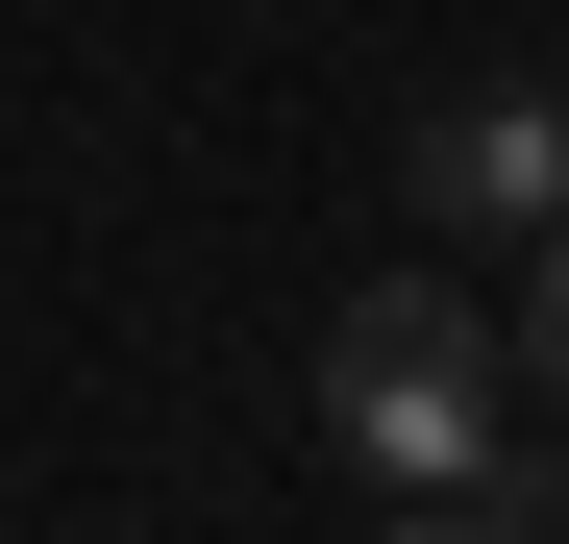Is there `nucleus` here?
<instances>
[{
	"instance_id": "f257e3e1",
	"label": "nucleus",
	"mask_w": 569,
	"mask_h": 544,
	"mask_svg": "<svg viewBox=\"0 0 569 544\" xmlns=\"http://www.w3.org/2000/svg\"><path fill=\"white\" fill-rule=\"evenodd\" d=\"M496 298H446V272H371V298L322 322V445H347V471L371 495H470V471H496Z\"/></svg>"
},
{
	"instance_id": "f03ea898",
	"label": "nucleus",
	"mask_w": 569,
	"mask_h": 544,
	"mask_svg": "<svg viewBox=\"0 0 569 544\" xmlns=\"http://www.w3.org/2000/svg\"><path fill=\"white\" fill-rule=\"evenodd\" d=\"M421 199L496 223V248H569V74H470V100H421Z\"/></svg>"
},
{
	"instance_id": "20e7f679",
	"label": "nucleus",
	"mask_w": 569,
	"mask_h": 544,
	"mask_svg": "<svg viewBox=\"0 0 569 544\" xmlns=\"http://www.w3.org/2000/svg\"><path fill=\"white\" fill-rule=\"evenodd\" d=\"M496 372H545V396H569V248H545V298L496 322Z\"/></svg>"
},
{
	"instance_id": "7ed1b4c3",
	"label": "nucleus",
	"mask_w": 569,
	"mask_h": 544,
	"mask_svg": "<svg viewBox=\"0 0 569 544\" xmlns=\"http://www.w3.org/2000/svg\"><path fill=\"white\" fill-rule=\"evenodd\" d=\"M371 544H545V495H520V471H470V495H397Z\"/></svg>"
}]
</instances>
